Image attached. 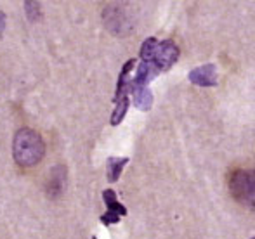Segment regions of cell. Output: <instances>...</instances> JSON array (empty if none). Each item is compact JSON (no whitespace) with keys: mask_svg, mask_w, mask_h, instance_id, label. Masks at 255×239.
<instances>
[{"mask_svg":"<svg viewBox=\"0 0 255 239\" xmlns=\"http://www.w3.org/2000/svg\"><path fill=\"white\" fill-rule=\"evenodd\" d=\"M44 139L40 137L38 132L31 130V128H21L14 135L12 155L16 163L23 168H30V166L40 163V159L44 158Z\"/></svg>","mask_w":255,"mask_h":239,"instance_id":"1","label":"cell"},{"mask_svg":"<svg viewBox=\"0 0 255 239\" xmlns=\"http://www.w3.org/2000/svg\"><path fill=\"white\" fill-rule=\"evenodd\" d=\"M231 196L250 210H255V170H233L228 177Z\"/></svg>","mask_w":255,"mask_h":239,"instance_id":"2","label":"cell"},{"mask_svg":"<svg viewBox=\"0 0 255 239\" xmlns=\"http://www.w3.org/2000/svg\"><path fill=\"white\" fill-rule=\"evenodd\" d=\"M179 59V47L175 45L174 40H163L158 42L156 51H154V56L151 59V64L156 66V70L160 71H167L177 63Z\"/></svg>","mask_w":255,"mask_h":239,"instance_id":"3","label":"cell"},{"mask_svg":"<svg viewBox=\"0 0 255 239\" xmlns=\"http://www.w3.org/2000/svg\"><path fill=\"white\" fill-rule=\"evenodd\" d=\"M188 77L189 81L198 87H215L217 85V70H215V64L212 63L191 70Z\"/></svg>","mask_w":255,"mask_h":239,"instance_id":"4","label":"cell"},{"mask_svg":"<svg viewBox=\"0 0 255 239\" xmlns=\"http://www.w3.org/2000/svg\"><path fill=\"white\" fill-rule=\"evenodd\" d=\"M158 75H160V71L156 70V66H153L151 63H142L141 61L137 66V71H135V77L128 83V92L134 90V88H146L149 81L153 78H156Z\"/></svg>","mask_w":255,"mask_h":239,"instance_id":"5","label":"cell"},{"mask_svg":"<svg viewBox=\"0 0 255 239\" xmlns=\"http://www.w3.org/2000/svg\"><path fill=\"white\" fill-rule=\"evenodd\" d=\"M64 184H66V168H64L63 165L54 166L47 180V194L51 196V198L61 196V192H63V189H64Z\"/></svg>","mask_w":255,"mask_h":239,"instance_id":"6","label":"cell"},{"mask_svg":"<svg viewBox=\"0 0 255 239\" xmlns=\"http://www.w3.org/2000/svg\"><path fill=\"white\" fill-rule=\"evenodd\" d=\"M135 66V59H128L124 64L120 75H118V81H117V92H115V104L120 101L124 95H128V83H130V71Z\"/></svg>","mask_w":255,"mask_h":239,"instance_id":"7","label":"cell"},{"mask_svg":"<svg viewBox=\"0 0 255 239\" xmlns=\"http://www.w3.org/2000/svg\"><path fill=\"white\" fill-rule=\"evenodd\" d=\"M128 95H132V101L134 106L141 111H149L153 106V94L148 87L146 88H134V90L128 92Z\"/></svg>","mask_w":255,"mask_h":239,"instance_id":"8","label":"cell"},{"mask_svg":"<svg viewBox=\"0 0 255 239\" xmlns=\"http://www.w3.org/2000/svg\"><path fill=\"white\" fill-rule=\"evenodd\" d=\"M103 199H104V205L108 206V212L110 213H115L118 217H125L127 215V208H125L122 203H118L117 199V192L113 189H106L103 192Z\"/></svg>","mask_w":255,"mask_h":239,"instance_id":"9","label":"cell"},{"mask_svg":"<svg viewBox=\"0 0 255 239\" xmlns=\"http://www.w3.org/2000/svg\"><path fill=\"white\" fill-rule=\"evenodd\" d=\"M128 163V158H115V156H111L110 159H108V180L113 184V182H117L120 179L122 175V170H124V166Z\"/></svg>","mask_w":255,"mask_h":239,"instance_id":"10","label":"cell"},{"mask_svg":"<svg viewBox=\"0 0 255 239\" xmlns=\"http://www.w3.org/2000/svg\"><path fill=\"white\" fill-rule=\"evenodd\" d=\"M128 106H130V97H128V95H124V97L117 102V108H115L113 115H111V125H113V127H117V125H120L122 121H124Z\"/></svg>","mask_w":255,"mask_h":239,"instance_id":"11","label":"cell"},{"mask_svg":"<svg viewBox=\"0 0 255 239\" xmlns=\"http://www.w3.org/2000/svg\"><path fill=\"white\" fill-rule=\"evenodd\" d=\"M156 45H158V40L154 37H149L142 42L141 45V59L142 63H151L153 56H154V51H156Z\"/></svg>","mask_w":255,"mask_h":239,"instance_id":"12","label":"cell"},{"mask_svg":"<svg viewBox=\"0 0 255 239\" xmlns=\"http://www.w3.org/2000/svg\"><path fill=\"white\" fill-rule=\"evenodd\" d=\"M24 10H26V16L30 17L31 21H37L38 16H40V3L38 2H24Z\"/></svg>","mask_w":255,"mask_h":239,"instance_id":"13","label":"cell"},{"mask_svg":"<svg viewBox=\"0 0 255 239\" xmlns=\"http://www.w3.org/2000/svg\"><path fill=\"white\" fill-rule=\"evenodd\" d=\"M101 222L104 224V226H111V224H118V222H120V217L115 215V213L106 212V213H104V215L101 217Z\"/></svg>","mask_w":255,"mask_h":239,"instance_id":"14","label":"cell"},{"mask_svg":"<svg viewBox=\"0 0 255 239\" xmlns=\"http://www.w3.org/2000/svg\"><path fill=\"white\" fill-rule=\"evenodd\" d=\"M3 26H5V14L0 12V35L3 33Z\"/></svg>","mask_w":255,"mask_h":239,"instance_id":"15","label":"cell"},{"mask_svg":"<svg viewBox=\"0 0 255 239\" xmlns=\"http://www.w3.org/2000/svg\"><path fill=\"white\" fill-rule=\"evenodd\" d=\"M252 239H255V238H252Z\"/></svg>","mask_w":255,"mask_h":239,"instance_id":"16","label":"cell"}]
</instances>
